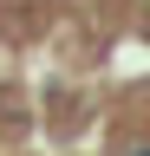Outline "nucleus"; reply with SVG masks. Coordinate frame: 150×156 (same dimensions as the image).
Segmentation results:
<instances>
[{
  "label": "nucleus",
  "mask_w": 150,
  "mask_h": 156,
  "mask_svg": "<svg viewBox=\"0 0 150 156\" xmlns=\"http://www.w3.org/2000/svg\"><path fill=\"white\" fill-rule=\"evenodd\" d=\"M130 156H150V143H137V150H130Z\"/></svg>",
  "instance_id": "1"
}]
</instances>
